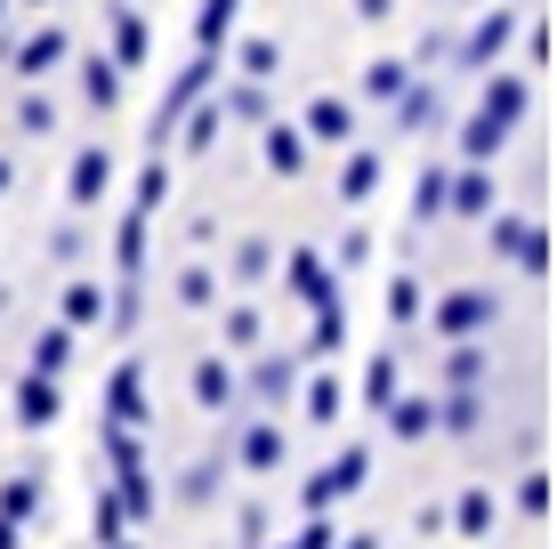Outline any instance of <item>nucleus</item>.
Masks as SVG:
<instances>
[{"label": "nucleus", "instance_id": "0eeeda50", "mask_svg": "<svg viewBox=\"0 0 557 549\" xmlns=\"http://www.w3.org/2000/svg\"><path fill=\"white\" fill-rule=\"evenodd\" d=\"M493 259H509V267L542 275V267H549V242H542V226H533V219L502 211V219H493Z\"/></svg>", "mask_w": 557, "mask_h": 549}, {"label": "nucleus", "instance_id": "de8ad7c7", "mask_svg": "<svg viewBox=\"0 0 557 549\" xmlns=\"http://www.w3.org/2000/svg\"><path fill=\"white\" fill-rule=\"evenodd\" d=\"M235 65H243V73H251V82H267V73H275V65H283V49H275V41H259V33H251V41H243V49H235Z\"/></svg>", "mask_w": 557, "mask_h": 549}, {"label": "nucleus", "instance_id": "c03bdc74", "mask_svg": "<svg viewBox=\"0 0 557 549\" xmlns=\"http://www.w3.org/2000/svg\"><path fill=\"white\" fill-rule=\"evenodd\" d=\"M129 202H138V211H162V202H170V162L162 154L138 170V195H129Z\"/></svg>", "mask_w": 557, "mask_h": 549}, {"label": "nucleus", "instance_id": "9d476101", "mask_svg": "<svg viewBox=\"0 0 557 549\" xmlns=\"http://www.w3.org/2000/svg\"><path fill=\"white\" fill-rule=\"evenodd\" d=\"M259 154H267V170H275V178H299L307 154H315V138H307L299 122H267V129H259Z\"/></svg>", "mask_w": 557, "mask_h": 549}, {"label": "nucleus", "instance_id": "bb28decb", "mask_svg": "<svg viewBox=\"0 0 557 549\" xmlns=\"http://www.w3.org/2000/svg\"><path fill=\"white\" fill-rule=\"evenodd\" d=\"M299 404H307V428H332L339 412H348V396H339V380H332V372H307Z\"/></svg>", "mask_w": 557, "mask_h": 549}, {"label": "nucleus", "instance_id": "f704fd0d", "mask_svg": "<svg viewBox=\"0 0 557 549\" xmlns=\"http://www.w3.org/2000/svg\"><path fill=\"white\" fill-rule=\"evenodd\" d=\"M226 469H235V452H202V461L178 477V501H210V494H219V477H226Z\"/></svg>", "mask_w": 557, "mask_h": 549}, {"label": "nucleus", "instance_id": "39448f33", "mask_svg": "<svg viewBox=\"0 0 557 549\" xmlns=\"http://www.w3.org/2000/svg\"><path fill=\"white\" fill-rule=\"evenodd\" d=\"M283 291H292L307 315H315V308H339V267H332L323 251H307V242H299V251L283 259Z\"/></svg>", "mask_w": 557, "mask_h": 549}, {"label": "nucleus", "instance_id": "4c0bfd02", "mask_svg": "<svg viewBox=\"0 0 557 549\" xmlns=\"http://www.w3.org/2000/svg\"><path fill=\"white\" fill-rule=\"evenodd\" d=\"M476 421H485V396H476V388H453V396H445V421H436V428H445V437H469Z\"/></svg>", "mask_w": 557, "mask_h": 549}, {"label": "nucleus", "instance_id": "09e8293b", "mask_svg": "<svg viewBox=\"0 0 557 549\" xmlns=\"http://www.w3.org/2000/svg\"><path fill=\"white\" fill-rule=\"evenodd\" d=\"M517 509H525V517H542V509H549V477H542V469L517 477Z\"/></svg>", "mask_w": 557, "mask_h": 549}, {"label": "nucleus", "instance_id": "8fccbe9b", "mask_svg": "<svg viewBox=\"0 0 557 549\" xmlns=\"http://www.w3.org/2000/svg\"><path fill=\"white\" fill-rule=\"evenodd\" d=\"M363 259H372V235L348 226V235H339V251H332V267H363Z\"/></svg>", "mask_w": 557, "mask_h": 549}, {"label": "nucleus", "instance_id": "1a4fd4ad", "mask_svg": "<svg viewBox=\"0 0 557 549\" xmlns=\"http://www.w3.org/2000/svg\"><path fill=\"white\" fill-rule=\"evenodd\" d=\"M65 57H73V33H65V25H41V33H25V41H16L9 65L25 73V82H49V73L65 65Z\"/></svg>", "mask_w": 557, "mask_h": 549}, {"label": "nucleus", "instance_id": "5fc2aeb1", "mask_svg": "<svg viewBox=\"0 0 557 549\" xmlns=\"http://www.w3.org/2000/svg\"><path fill=\"white\" fill-rule=\"evenodd\" d=\"M388 9H396V0H356V16H363V25H380Z\"/></svg>", "mask_w": 557, "mask_h": 549}, {"label": "nucleus", "instance_id": "7ed1b4c3", "mask_svg": "<svg viewBox=\"0 0 557 549\" xmlns=\"http://www.w3.org/2000/svg\"><path fill=\"white\" fill-rule=\"evenodd\" d=\"M363 485H372V452H363V445H339L332 461L315 469V477H299V509H307V517H323L332 501L363 494Z\"/></svg>", "mask_w": 557, "mask_h": 549}, {"label": "nucleus", "instance_id": "c85d7f7f", "mask_svg": "<svg viewBox=\"0 0 557 549\" xmlns=\"http://www.w3.org/2000/svg\"><path fill=\"white\" fill-rule=\"evenodd\" d=\"M339 339H348V315H339V308H315V315H307L299 355H307V364H323V355H339Z\"/></svg>", "mask_w": 557, "mask_h": 549}, {"label": "nucleus", "instance_id": "5701e85b", "mask_svg": "<svg viewBox=\"0 0 557 549\" xmlns=\"http://www.w3.org/2000/svg\"><path fill=\"white\" fill-rule=\"evenodd\" d=\"M146 226H153V211L129 202V219L113 226V275H146Z\"/></svg>", "mask_w": 557, "mask_h": 549}, {"label": "nucleus", "instance_id": "412c9836", "mask_svg": "<svg viewBox=\"0 0 557 549\" xmlns=\"http://www.w3.org/2000/svg\"><path fill=\"white\" fill-rule=\"evenodd\" d=\"M129 525H138V517H129V501L113 494V485H98V501H89V534H98V549H122Z\"/></svg>", "mask_w": 557, "mask_h": 549}, {"label": "nucleus", "instance_id": "393cba45", "mask_svg": "<svg viewBox=\"0 0 557 549\" xmlns=\"http://www.w3.org/2000/svg\"><path fill=\"white\" fill-rule=\"evenodd\" d=\"M453 219H493V178H485V162H460V170H453Z\"/></svg>", "mask_w": 557, "mask_h": 549}, {"label": "nucleus", "instance_id": "4468645a", "mask_svg": "<svg viewBox=\"0 0 557 549\" xmlns=\"http://www.w3.org/2000/svg\"><path fill=\"white\" fill-rule=\"evenodd\" d=\"M106 421L146 428V372H138V364H113V380H106Z\"/></svg>", "mask_w": 557, "mask_h": 549}, {"label": "nucleus", "instance_id": "37998d69", "mask_svg": "<svg viewBox=\"0 0 557 549\" xmlns=\"http://www.w3.org/2000/svg\"><path fill=\"white\" fill-rule=\"evenodd\" d=\"M113 494L129 501V517H138V525L153 517V477H146V469H122V477H113Z\"/></svg>", "mask_w": 557, "mask_h": 549}, {"label": "nucleus", "instance_id": "6e6552de", "mask_svg": "<svg viewBox=\"0 0 557 549\" xmlns=\"http://www.w3.org/2000/svg\"><path fill=\"white\" fill-rule=\"evenodd\" d=\"M283 452H292V445H283L275 421H243V428H235V469H243V477H275Z\"/></svg>", "mask_w": 557, "mask_h": 549}, {"label": "nucleus", "instance_id": "bf43d9fd", "mask_svg": "<svg viewBox=\"0 0 557 549\" xmlns=\"http://www.w3.org/2000/svg\"><path fill=\"white\" fill-rule=\"evenodd\" d=\"M0 315H9V283H0Z\"/></svg>", "mask_w": 557, "mask_h": 549}, {"label": "nucleus", "instance_id": "20e7f679", "mask_svg": "<svg viewBox=\"0 0 557 549\" xmlns=\"http://www.w3.org/2000/svg\"><path fill=\"white\" fill-rule=\"evenodd\" d=\"M493 324H502V299L476 291V283H469V291H445L429 308V332L436 339H476V332H493Z\"/></svg>", "mask_w": 557, "mask_h": 549}, {"label": "nucleus", "instance_id": "2eb2a0df", "mask_svg": "<svg viewBox=\"0 0 557 549\" xmlns=\"http://www.w3.org/2000/svg\"><path fill=\"white\" fill-rule=\"evenodd\" d=\"M57 412H65V396H57L49 372H33L25 364V380H16V428H49Z\"/></svg>", "mask_w": 557, "mask_h": 549}, {"label": "nucleus", "instance_id": "dca6fc26", "mask_svg": "<svg viewBox=\"0 0 557 549\" xmlns=\"http://www.w3.org/2000/svg\"><path fill=\"white\" fill-rule=\"evenodd\" d=\"M195 404H202V412H235V404H243V380H235V364H226V355H202V364H195Z\"/></svg>", "mask_w": 557, "mask_h": 549}, {"label": "nucleus", "instance_id": "49530a36", "mask_svg": "<svg viewBox=\"0 0 557 549\" xmlns=\"http://www.w3.org/2000/svg\"><path fill=\"white\" fill-rule=\"evenodd\" d=\"M219 299V275L210 267H178V308H210Z\"/></svg>", "mask_w": 557, "mask_h": 549}, {"label": "nucleus", "instance_id": "3c124183", "mask_svg": "<svg viewBox=\"0 0 557 549\" xmlns=\"http://www.w3.org/2000/svg\"><path fill=\"white\" fill-rule=\"evenodd\" d=\"M299 549H339V525H332V509H323V517H307V525H299Z\"/></svg>", "mask_w": 557, "mask_h": 549}, {"label": "nucleus", "instance_id": "052dcab7", "mask_svg": "<svg viewBox=\"0 0 557 549\" xmlns=\"http://www.w3.org/2000/svg\"><path fill=\"white\" fill-rule=\"evenodd\" d=\"M33 9H49V0H33Z\"/></svg>", "mask_w": 557, "mask_h": 549}, {"label": "nucleus", "instance_id": "e2e57ef3", "mask_svg": "<svg viewBox=\"0 0 557 549\" xmlns=\"http://www.w3.org/2000/svg\"><path fill=\"white\" fill-rule=\"evenodd\" d=\"M283 549H299V541H283Z\"/></svg>", "mask_w": 557, "mask_h": 549}, {"label": "nucleus", "instance_id": "79ce46f5", "mask_svg": "<svg viewBox=\"0 0 557 549\" xmlns=\"http://www.w3.org/2000/svg\"><path fill=\"white\" fill-rule=\"evenodd\" d=\"M16 129H33V138H49V129H57V98H49V89L16 98Z\"/></svg>", "mask_w": 557, "mask_h": 549}, {"label": "nucleus", "instance_id": "a211bd4d", "mask_svg": "<svg viewBox=\"0 0 557 549\" xmlns=\"http://www.w3.org/2000/svg\"><path fill=\"white\" fill-rule=\"evenodd\" d=\"M106 308H113V291H106L98 275H73V283H65V299H57V315H65L73 332H82V324H106Z\"/></svg>", "mask_w": 557, "mask_h": 549}, {"label": "nucleus", "instance_id": "680f3d73", "mask_svg": "<svg viewBox=\"0 0 557 549\" xmlns=\"http://www.w3.org/2000/svg\"><path fill=\"white\" fill-rule=\"evenodd\" d=\"M0 16H9V0H0Z\"/></svg>", "mask_w": 557, "mask_h": 549}, {"label": "nucleus", "instance_id": "0e129e2a", "mask_svg": "<svg viewBox=\"0 0 557 549\" xmlns=\"http://www.w3.org/2000/svg\"><path fill=\"white\" fill-rule=\"evenodd\" d=\"M122 549H138V541H122Z\"/></svg>", "mask_w": 557, "mask_h": 549}, {"label": "nucleus", "instance_id": "864d4df0", "mask_svg": "<svg viewBox=\"0 0 557 549\" xmlns=\"http://www.w3.org/2000/svg\"><path fill=\"white\" fill-rule=\"evenodd\" d=\"M49 259H82V226H57V235H49Z\"/></svg>", "mask_w": 557, "mask_h": 549}, {"label": "nucleus", "instance_id": "473e14b6", "mask_svg": "<svg viewBox=\"0 0 557 549\" xmlns=\"http://www.w3.org/2000/svg\"><path fill=\"white\" fill-rule=\"evenodd\" d=\"M485 364H493L485 339H453V355H445V388H476V380H485Z\"/></svg>", "mask_w": 557, "mask_h": 549}, {"label": "nucleus", "instance_id": "f8f14e48", "mask_svg": "<svg viewBox=\"0 0 557 549\" xmlns=\"http://www.w3.org/2000/svg\"><path fill=\"white\" fill-rule=\"evenodd\" d=\"M299 129H307L315 146H348V138H356V105H348V98H307Z\"/></svg>", "mask_w": 557, "mask_h": 549}, {"label": "nucleus", "instance_id": "2f4dec72", "mask_svg": "<svg viewBox=\"0 0 557 549\" xmlns=\"http://www.w3.org/2000/svg\"><path fill=\"white\" fill-rule=\"evenodd\" d=\"M65 364H73V324L57 315V324L33 339V372H49V380H65Z\"/></svg>", "mask_w": 557, "mask_h": 549}, {"label": "nucleus", "instance_id": "a878e982", "mask_svg": "<svg viewBox=\"0 0 557 549\" xmlns=\"http://www.w3.org/2000/svg\"><path fill=\"white\" fill-rule=\"evenodd\" d=\"M412 89V65L405 57H372V65H363V105H396Z\"/></svg>", "mask_w": 557, "mask_h": 549}, {"label": "nucleus", "instance_id": "13d9d810", "mask_svg": "<svg viewBox=\"0 0 557 549\" xmlns=\"http://www.w3.org/2000/svg\"><path fill=\"white\" fill-rule=\"evenodd\" d=\"M9 178H16V162H9V154H0V195H9Z\"/></svg>", "mask_w": 557, "mask_h": 549}, {"label": "nucleus", "instance_id": "72a5a7b5", "mask_svg": "<svg viewBox=\"0 0 557 549\" xmlns=\"http://www.w3.org/2000/svg\"><path fill=\"white\" fill-rule=\"evenodd\" d=\"M396 396H405V388H396V355H388V348H380V355H372V364H363V412H388V404H396Z\"/></svg>", "mask_w": 557, "mask_h": 549}, {"label": "nucleus", "instance_id": "ddd939ff", "mask_svg": "<svg viewBox=\"0 0 557 549\" xmlns=\"http://www.w3.org/2000/svg\"><path fill=\"white\" fill-rule=\"evenodd\" d=\"M122 82H129L122 57H82V105H89V113H113V105H122Z\"/></svg>", "mask_w": 557, "mask_h": 549}, {"label": "nucleus", "instance_id": "b1692460", "mask_svg": "<svg viewBox=\"0 0 557 549\" xmlns=\"http://www.w3.org/2000/svg\"><path fill=\"white\" fill-rule=\"evenodd\" d=\"M412 219H420V226L453 219V170H445V162H429V170H420V186H412Z\"/></svg>", "mask_w": 557, "mask_h": 549}, {"label": "nucleus", "instance_id": "4d7b16f0", "mask_svg": "<svg viewBox=\"0 0 557 549\" xmlns=\"http://www.w3.org/2000/svg\"><path fill=\"white\" fill-rule=\"evenodd\" d=\"M339 549H380L372 534H339Z\"/></svg>", "mask_w": 557, "mask_h": 549}, {"label": "nucleus", "instance_id": "f257e3e1", "mask_svg": "<svg viewBox=\"0 0 557 549\" xmlns=\"http://www.w3.org/2000/svg\"><path fill=\"white\" fill-rule=\"evenodd\" d=\"M525 105H533V89H525V73H493L485 89H476V113L460 122V162H493L502 146L517 138V122H525Z\"/></svg>", "mask_w": 557, "mask_h": 549}, {"label": "nucleus", "instance_id": "e433bc0d", "mask_svg": "<svg viewBox=\"0 0 557 549\" xmlns=\"http://www.w3.org/2000/svg\"><path fill=\"white\" fill-rule=\"evenodd\" d=\"M453 534H469V541L493 534V494H485V485H469V494L453 501Z\"/></svg>", "mask_w": 557, "mask_h": 549}, {"label": "nucleus", "instance_id": "7c9ffc66", "mask_svg": "<svg viewBox=\"0 0 557 549\" xmlns=\"http://www.w3.org/2000/svg\"><path fill=\"white\" fill-rule=\"evenodd\" d=\"M372 195H380V154L356 146V154L339 162V202H372Z\"/></svg>", "mask_w": 557, "mask_h": 549}, {"label": "nucleus", "instance_id": "423d86ee", "mask_svg": "<svg viewBox=\"0 0 557 549\" xmlns=\"http://www.w3.org/2000/svg\"><path fill=\"white\" fill-rule=\"evenodd\" d=\"M517 41V9H502V0H493V16H476L469 33H460V49H453V65H469V73H485L493 57H502Z\"/></svg>", "mask_w": 557, "mask_h": 549}, {"label": "nucleus", "instance_id": "f3484780", "mask_svg": "<svg viewBox=\"0 0 557 549\" xmlns=\"http://www.w3.org/2000/svg\"><path fill=\"white\" fill-rule=\"evenodd\" d=\"M219 105H226V122H243V129H267V122H275V98H267V82H251V73H243V82H226Z\"/></svg>", "mask_w": 557, "mask_h": 549}, {"label": "nucleus", "instance_id": "a19ab883", "mask_svg": "<svg viewBox=\"0 0 557 549\" xmlns=\"http://www.w3.org/2000/svg\"><path fill=\"white\" fill-rule=\"evenodd\" d=\"M33 509H41V477H9V485H0V517H16V525H25Z\"/></svg>", "mask_w": 557, "mask_h": 549}, {"label": "nucleus", "instance_id": "c756f323", "mask_svg": "<svg viewBox=\"0 0 557 549\" xmlns=\"http://www.w3.org/2000/svg\"><path fill=\"white\" fill-rule=\"evenodd\" d=\"M235 16H243V0H202L195 9V49H226L235 41Z\"/></svg>", "mask_w": 557, "mask_h": 549}, {"label": "nucleus", "instance_id": "58836bf2", "mask_svg": "<svg viewBox=\"0 0 557 549\" xmlns=\"http://www.w3.org/2000/svg\"><path fill=\"white\" fill-rule=\"evenodd\" d=\"M259 339H267L259 308H226V355H259Z\"/></svg>", "mask_w": 557, "mask_h": 549}, {"label": "nucleus", "instance_id": "4be33fe9", "mask_svg": "<svg viewBox=\"0 0 557 549\" xmlns=\"http://www.w3.org/2000/svg\"><path fill=\"white\" fill-rule=\"evenodd\" d=\"M106 25H113V57H122V65H129V73H138V65H146V49H153V33H146V16H138V9H129V0H113V16H106Z\"/></svg>", "mask_w": 557, "mask_h": 549}, {"label": "nucleus", "instance_id": "cd10ccee", "mask_svg": "<svg viewBox=\"0 0 557 549\" xmlns=\"http://www.w3.org/2000/svg\"><path fill=\"white\" fill-rule=\"evenodd\" d=\"M436 421H445V404H429V396H396V404H388V428H396L405 445H420Z\"/></svg>", "mask_w": 557, "mask_h": 549}, {"label": "nucleus", "instance_id": "9b49d317", "mask_svg": "<svg viewBox=\"0 0 557 549\" xmlns=\"http://www.w3.org/2000/svg\"><path fill=\"white\" fill-rule=\"evenodd\" d=\"M106 186H113V154L106 146H82L65 170V195H73V211H89V202H106Z\"/></svg>", "mask_w": 557, "mask_h": 549}, {"label": "nucleus", "instance_id": "c9c22d12", "mask_svg": "<svg viewBox=\"0 0 557 549\" xmlns=\"http://www.w3.org/2000/svg\"><path fill=\"white\" fill-rule=\"evenodd\" d=\"M219 122H226V105H219V98H202L195 113H186L178 146H186V154H210V146H219Z\"/></svg>", "mask_w": 557, "mask_h": 549}, {"label": "nucleus", "instance_id": "6ab92c4d", "mask_svg": "<svg viewBox=\"0 0 557 549\" xmlns=\"http://www.w3.org/2000/svg\"><path fill=\"white\" fill-rule=\"evenodd\" d=\"M243 388H251V404H283V396L299 388V355H259Z\"/></svg>", "mask_w": 557, "mask_h": 549}, {"label": "nucleus", "instance_id": "ea45409f", "mask_svg": "<svg viewBox=\"0 0 557 549\" xmlns=\"http://www.w3.org/2000/svg\"><path fill=\"white\" fill-rule=\"evenodd\" d=\"M267 267H275V242H267V235H243V242H235V283H267Z\"/></svg>", "mask_w": 557, "mask_h": 549}, {"label": "nucleus", "instance_id": "603ef678", "mask_svg": "<svg viewBox=\"0 0 557 549\" xmlns=\"http://www.w3.org/2000/svg\"><path fill=\"white\" fill-rule=\"evenodd\" d=\"M235 549H267V509H243V534H235Z\"/></svg>", "mask_w": 557, "mask_h": 549}, {"label": "nucleus", "instance_id": "aec40b11", "mask_svg": "<svg viewBox=\"0 0 557 549\" xmlns=\"http://www.w3.org/2000/svg\"><path fill=\"white\" fill-rule=\"evenodd\" d=\"M388 113H396V129H405V138H420V129H436V122H445V98H436V82H412Z\"/></svg>", "mask_w": 557, "mask_h": 549}, {"label": "nucleus", "instance_id": "f03ea898", "mask_svg": "<svg viewBox=\"0 0 557 549\" xmlns=\"http://www.w3.org/2000/svg\"><path fill=\"white\" fill-rule=\"evenodd\" d=\"M210 89H219V49H195V57H186L178 73H170L162 105H153V122H146V146H153V154H162V146H170V138L186 129V113H195V105L210 98Z\"/></svg>", "mask_w": 557, "mask_h": 549}, {"label": "nucleus", "instance_id": "a18cd8bd", "mask_svg": "<svg viewBox=\"0 0 557 549\" xmlns=\"http://www.w3.org/2000/svg\"><path fill=\"white\" fill-rule=\"evenodd\" d=\"M388 324H420V275H396L388 283Z\"/></svg>", "mask_w": 557, "mask_h": 549}, {"label": "nucleus", "instance_id": "6e6d98bb", "mask_svg": "<svg viewBox=\"0 0 557 549\" xmlns=\"http://www.w3.org/2000/svg\"><path fill=\"white\" fill-rule=\"evenodd\" d=\"M16 541H25V525H16V517H0V549H16Z\"/></svg>", "mask_w": 557, "mask_h": 549}]
</instances>
